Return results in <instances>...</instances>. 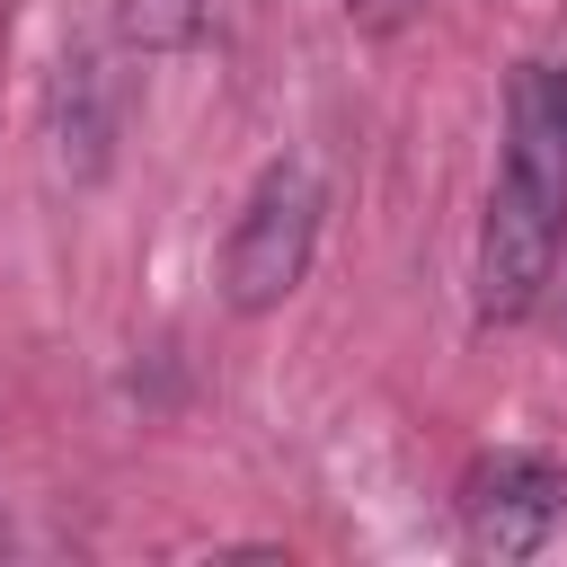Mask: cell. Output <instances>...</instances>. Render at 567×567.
I'll return each mask as SVG.
<instances>
[{
	"instance_id": "cell-6",
	"label": "cell",
	"mask_w": 567,
	"mask_h": 567,
	"mask_svg": "<svg viewBox=\"0 0 567 567\" xmlns=\"http://www.w3.org/2000/svg\"><path fill=\"white\" fill-rule=\"evenodd\" d=\"M346 9H354V18H363V27H399V18H408V9H416V0H346Z\"/></svg>"
},
{
	"instance_id": "cell-1",
	"label": "cell",
	"mask_w": 567,
	"mask_h": 567,
	"mask_svg": "<svg viewBox=\"0 0 567 567\" xmlns=\"http://www.w3.org/2000/svg\"><path fill=\"white\" fill-rule=\"evenodd\" d=\"M558 248H567V115H558V80L523 71L505 168L478 221V319H523L549 292Z\"/></svg>"
},
{
	"instance_id": "cell-2",
	"label": "cell",
	"mask_w": 567,
	"mask_h": 567,
	"mask_svg": "<svg viewBox=\"0 0 567 567\" xmlns=\"http://www.w3.org/2000/svg\"><path fill=\"white\" fill-rule=\"evenodd\" d=\"M310 248H319V177L301 159H284V168L257 177V195L239 204V221L221 239V292H230V310H248V319L275 310L310 275Z\"/></svg>"
},
{
	"instance_id": "cell-4",
	"label": "cell",
	"mask_w": 567,
	"mask_h": 567,
	"mask_svg": "<svg viewBox=\"0 0 567 567\" xmlns=\"http://www.w3.org/2000/svg\"><path fill=\"white\" fill-rule=\"evenodd\" d=\"M204 35V0H115V44L124 53H177Z\"/></svg>"
},
{
	"instance_id": "cell-3",
	"label": "cell",
	"mask_w": 567,
	"mask_h": 567,
	"mask_svg": "<svg viewBox=\"0 0 567 567\" xmlns=\"http://www.w3.org/2000/svg\"><path fill=\"white\" fill-rule=\"evenodd\" d=\"M567 514V470L540 452H496L461 478V532L478 558H532Z\"/></svg>"
},
{
	"instance_id": "cell-5",
	"label": "cell",
	"mask_w": 567,
	"mask_h": 567,
	"mask_svg": "<svg viewBox=\"0 0 567 567\" xmlns=\"http://www.w3.org/2000/svg\"><path fill=\"white\" fill-rule=\"evenodd\" d=\"M80 142V168L106 159V106H97V62H62V159Z\"/></svg>"
}]
</instances>
